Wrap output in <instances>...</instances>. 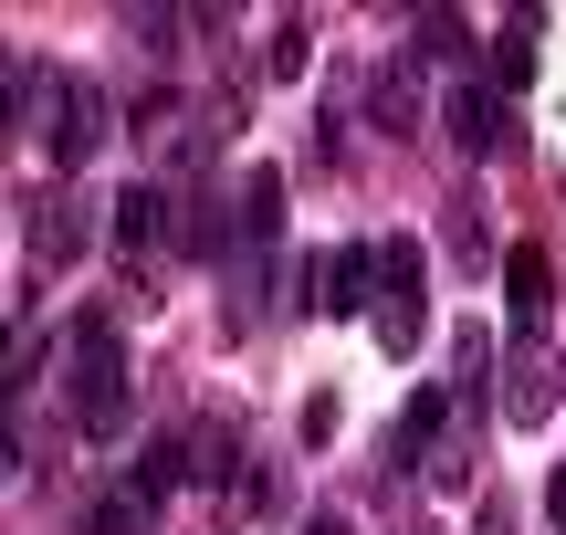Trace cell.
Here are the masks:
<instances>
[{
  "mask_svg": "<svg viewBox=\"0 0 566 535\" xmlns=\"http://www.w3.org/2000/svg\"><path fill=\"white\" fill-rule=\"evenodd\" d=\"M168 221H179V200H168L158 179H137V189H116V210H105V231H116V252H168Z\"/></svg>",
  "mask_w": 566,
  "mask_h": 535,
  "instance_id": "obj_9",
  "label": "cell"
},
{
  "mask_svg": "<svg viewBox=\"0 0 566 535\" xmlns=\"http://www.w3.org/2000/svg\"><path fill=\"white\" fill-rule=\"evenodd\" d=\"M367 326H378L388 357H409L430 336V252L409 231H378V305H367Z\"/></svg>",
  "mask_w": 566,
  "mask_h": 535,
  "instance_id": "obj_3",
  "label": "cell"
},
{
  "mask_svg": "<svg viewBox=\"0 0 566 535\" xmlns=\"http://www.w3.org/2000/svg\"><path fill=\"white\" fill-rule=\"evenodd\" d=\"M441 242H451V263H462V273L504 263V252H493V210H483V189H472V179L441 200Z\"/></svg>",
  "mask_w": 566,
  "mask_h": 535,
  "instance_id": "obj_11",
  "label": "cell"
},
{
  "mask_svg": "<svg viewBox=\"0 0 566 535\" xmlns=\"http://www.w3.org/2000/svg\"><path fill=\"white\" fill-rule=\"evenodd\" d=\"M263 74H304V21H273V42H263Z\"/></svg>",
  "mask_w": 566,
  "mask_h": 535,
  "instance_id": "obj_14",
  "label": "cell"
},
{
  "mask_svg": "<svg viewBox=\"0 0 566 535\" xmlns=\"http://www.w3.org/2000/svg\"><path fill=\"white\" fill-rule=\"evenodd\" d=\"M546 515H556V535H566V462L546 473Z\"/></svg>",
  "mask_w": 566,
  "mask_h": 535,
  "instance_id": "obj_16",
  "label": "cell"
},
{
  "mask_svg": "<svg viewBox=\"0 0 566 535\" xmlns=\"http://www.w3.org/2000/svg\"><path fill=\"white\" fill-rule=\"evenodd\" d=\"M504 305H514V347H546V326H556V263L535 242L504 252Z\"/></svg>",
  "mask_w": 566,
  "mask_h": 535,
  "instance_id": "obj_6",
  "label": "cell"
},
{
  "mask_svg": "<svg viewBox=\"0 0 566 535\" xmlns=\"http://www.w3.org/2000/svg\"><path fill=\"white\" fill-rule=\"evenodd\" d=\"M84 535H147V494H137V483L95 494V515H84Z\"/></svg>",
  "mask_w": 566,
  "mask_h": 535,
  "instance_id": "obj_13",
  "label": "cell"
},
{
  "mask_svg": "<svg viewBox=\"0 0 566 535\" xmlns=\"http://www.w3.org/2000/svg\"><path fill=\"white\" fill-rule=\"evenodd\" d=\"M63 389H74V431L116 441L126 431V399H137V368H126V336H116V305H84L63 326Z\"/></svg>",
  "mask_w": 566,
  "mask_h": 535,
  "instance_id": "obj_2",
  "label": "cell"
},
{
  "mask_svg": "<svg viewBox=\"0 0 566 535\" xmlns=\"http://www.w3.org/2000/svg\"><path fill=\"white\" fill-rule=\"evenodd\" d=\"M566 378H556V347H514L504 357V420L514 431H535V420H556Z\"/></svg>",
  "mask_w": 566,
  "mask_h": 535,
  "instance_id": "obj_7",
  "label": "cell"
},
{
  "mask_svg": "<svg viewBox=\"0 0 566 535\" xmlns=\"http://www.w3.org/2000/svg\"><path fill=\"white\" fill-rule=\"evenodd\" d=\"M116 126V95L74 63H42V53H11V137H32L53 168H84Z\"/></svg>",
  "mask_w": 566,
  "mask_h": 535,
  "instance_id": "obj_1",
  "label": "cell"
},
{
  "mask_svg": "<svg viewBox=\"0 0 566 535\" xmlns=\"http://www.w3.org/2000/svg\"><path fill=\"white\" fill-rule=\"evenodd\" d=\"M304 535H357V525H346V515H304Z\"/></svg>",
  "mask_w": 566,
  "mask_h": 535,
  "instance_id": "obj_17",
  "label": "cell"
},
{
  "mask_svg": "<svg viewBox=\"0 0 566 535\" xmlns=\"http://www.w3.org/2000/svg\"><path fill=\"white\" fill-rule=\"evenodd\" d=\"M357 95H367V116H378L388 137H409V126L430 116V53H420V42H399V53H378V63L357 74Z\"/></svg>",
  "mask_w": 566,
  "mask_h": 535,
  "instance_id": "obj_5",
  "label": "cell"
},
{
  "mask_svg": "<svg viewBox=\"0 0 566 535\" xmlns=\"http://www.w3.org/2000/svg\"><path fill=\"white\" fill-rule=\"evenodd\" d=\"M441 116H451V137H462V147H504V84L472 63V74L441 84Z\"/></svg>",
  "mask_w": 566,
  "mask_h": 535,
  "instance_id": "obj_8",
  "label": "cell"
},
{
  "mask_svg": "<svg viewBox=\"0 0 566 535\" xmlns=\"http://www.w3.org/2000/svg\"><path fill=\"white\" fill-rule=\"evenodd\" d=\"M472 535H525V525H514V494H483V515H472Z\"/></svg>",
  "mask_w": 566,
  "mask_h": 535,
  "instance_id": "obj_15",
  "label": "cell"
},
{
  "mask_svg": "<svg viewBox=\"0 0 566 535\" xmlns=\"http://www.w3.org/2000/svg\"><path fill=\"white\" fill-rule=\"evenodd\" d=\"M84 242H95V210H84V189H74V179H53L42 200H21V252H32V273L74 263Z\"/></svg>",
  "mask_w": 566,
  "mask_h": 535,
  "instance_id": "obj_4",
  "label": "cell"
},
{
  "mask_svg": "<svg viewBox=\"0 0 566 535\" xmlns=\"http://www.w3.org/2000/svg\"><path fill=\"white\" fill-rule=\"evenodd\" d=\"M535 63H546V11H535V0H525V11H504V32H493L483 74H493V84H504V95H514V84H535Z\"/></svg>",
  "mask_w": 566,
  "mask_h": 535,
  "instance_id": "obj_10",
  "label": "cell"
},
{
  "mask_svg": "<svg viewBox=\"0 0 566 535\" xmlns=\"http://www.w3.org/2000/svg\"><path fill=\"white\" fill-rule=\"evenodd\" d=\"M483 378H493V326H451V399H483Z\"/></svg>",
  "mask_w": 566,
  "mask_h": 535,
  "instance_id": "obj_12",
  "label": "cell"
}]
</instances>
